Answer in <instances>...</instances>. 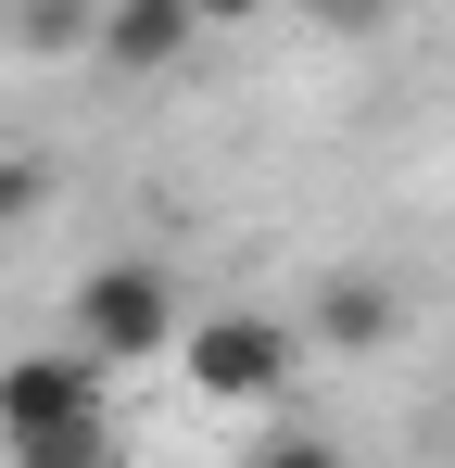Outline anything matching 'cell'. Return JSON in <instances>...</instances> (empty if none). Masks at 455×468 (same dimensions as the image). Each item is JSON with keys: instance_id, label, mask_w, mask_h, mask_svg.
Returning <instances> with one entry per match:
<instances>
[{"instance_id": "6da1fadb", "label": "cell", "mask_w": 455, "mask_h": 468, "mask_svg": "<svg viewBox=\"0 0 455 468\" xmlns=\"http://www.w3.org/2000/svg\"><path fill=\"white\" fill-rule=\"evenodd\" d=\"M303 316H279V304H216V316H190L177 329V380L203 392L216 418H266L279 392L303 380Z\"/></svg>"}, {"instance_id": "7a4b0ae2", "label": "cell", "mask_w": 455, "mask_h": 468, "mask_svg": "<svg viewBox=\"0 0 455 468\" xmlns=\"http://www.w3.org/2000/svg\"><path fill=\"white\" fill-rule=\"evenodd\" d=\"M177 329H190L177 266H152V253H101L64 304V342H89L101 367H177Z\"/></svg>"}, {"instance_id": "3957f363", "label": "cell", "mask_w": 455, "mask_h": 468, "mask_svg": "<svg viewBox=\"0 0 455 468\" xmlns=\"http://www.w3.org/2000/svg\"><path fill=\"white\" fill-rule=\"evenodd\" d=\"M101 380H114V367H101L89 342L13 355V367H0V443L38 456V468H51V456H89V443L114 431V418H101Z\"/></svg>"}, {"instance_id": "277c9868", "label": "cell", "mask_w": 455, "mask_h": 468, "mask_svg": "<svg viewBox=\"0 0 455 468\" xmlns=\"http://www.w3.org/2000/svg\"><path fill=\"white\" fill-rule=\"evenodd\" d=\"M203 0H101V38H89V64H114V77H177L190 51H203Z\"/></svg>"}, {"instance_id": "5b68a950", "label": "cell", "mask_w": 455, "mask_h": 468, "mask_svg": "<svg viewBox=\"0 0 455 468\" xmlns=\"http://www.w3.org/2000/svg\"><path fill=\"white\" fill-rule=\"evenodd\" d=\"M303 329H316L329 355H379V342L405 329V292H392L379 266H329V279H316V304H303Z\"/></svg>"}, {"instance_id": "8992f818", "label": "cell", "mask_w": 455, "mask_h": 468, "mask_svg": "<svg viewBox=\"0 0 455 468\" xmlns=\"http://www.w3.org/2000/svg\"><path fill=\"white\" fill-rule=\"evenodd\" d=\"M13 26H26V51H89V38H101V13H89V0H26Z\"/></svg>"}, {"instance_id": "52a82bcc", "label": "cell", "mask_w": 455, "mask_h": 468, "mask_svg": "<svg viewBox=\"0 0 455 468\" xmlns=\"http://www.w3.org/2000/svg\"><path fill=\"white\" fill-rule=\"evenodd\" d=\"M51 216V165L38 153H0V229H38Z\"/></svg>"}, {"instance_id": "ba28073f", "label": "cell", "mask_w": 455, "mask_h": 468, "mask_svg": "<svg viewBox=\"0 0 455 468\" xmlns=\"http://www.w3.org/2000/svg\"><path fill=\"white\" fill-rule=\"evenodd\" d=\"M303 13H316V26H329V38H379V26H392V13H405V0H303Z\"/></svg>"}]
</instances>
